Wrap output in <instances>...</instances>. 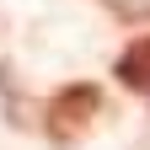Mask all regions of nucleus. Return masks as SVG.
Here are the masks:
<instances>
[{"instance_id":"nucleus-2","label":"nucleus","mask_w":150,"mask_h":150,"mask_svg":"<svg viewBox=\"0 0 150 150\" xmlns=\"http://www.w3.org/2000/svg\"><path fill=\"white\" fill-rule=\"evenodd\" d=\"M112 81L150 102V32H139L134 43H123V54L112 59Z\"/></svg>"},{"instance_id":"nucleus-1","label":"nucleus","mask_w":150,"mask_h":150,"mask_svg":"<svg viewBox=\"0 0 150 150\" xmlns=\"http://www.w3.org/2000/svg\"><path fill=\"white\" fill-rule=\"evenodd\" d=\"M102 118H107L102 86H97V81H70V86L54 91L48 107H43V134H48L54 145H81Z\"/></svg>"}]
</instances>
